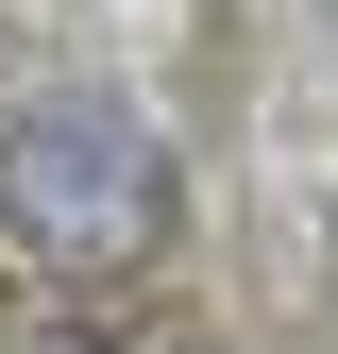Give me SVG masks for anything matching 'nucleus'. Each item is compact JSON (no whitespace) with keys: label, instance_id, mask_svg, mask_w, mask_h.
Instances as JSON below:
<instances>
[{"label":"nucleus","instance_id":"obj_1","mask_svg":"<svg viewBox=\"0 0 338 354\" xmlns=\"http://www.w3.org/2000/svg\"><path fill=\"white\" fill-rule=\"evenodd\" d=\"M169 236V152L136 136L118 102H34L0 136V253L17 270H118V253Z\"/></svg>","mask_w":338,"mask_h":354}]
</instances>
